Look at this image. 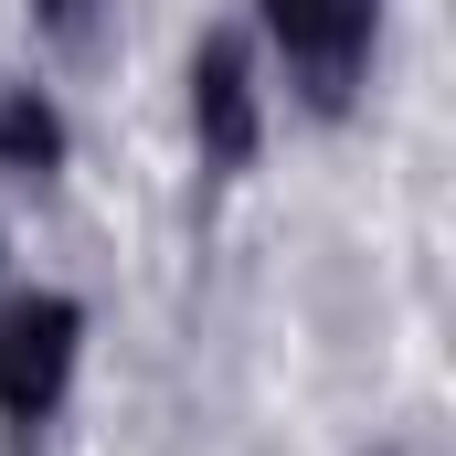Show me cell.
<instances>
[{
    "mask_svg": "<svg viewBox=\"0 0 456 456\" xmlns=\"http://www.w3.org/2000/svg\"><path fill=\"white\" fill-rule=\"evenodd\" d=\"M75 340H86V308L75 297H21L0 308V414L11 425H43L75 382Z\"/></svg>",
    "mask_w": 456,
    "mask_h": 456,
    "instance_id": "cell-1",
    "label": "cell"
},
{
    "mask_svg": "<svg viewBox=\"0 0 456 456\" xmlns=\"http://www.w3.org/2000/svg\"><path fill=\"white\" fill-rule=\"evenodd\" d=\"M191 127H202L213 159H255V138H265L255 127V64H244V43H224V32L191 53Z\"/></svg>",
    "mask_w": 456,
    "mask_h": 456,
    "instance_id": "cell-3",
    "label": "cell"
},
{
    "mask_svg": "<svg viewBox=\"0 0 456 456\" xmlns=\"http://www.w3.org/2000/svg\"><path fill=\"white\" fill-rule=\"evenodd\" d=\"M0 170H21V181L64 170V117H53V96H32V86L0 96Z\"/></svg>",
    "mask_w": 456,
    "mask_h": 456,
    "instance_id": "cell-4",
    "label": "cell"
},
{
    "mask_svg": "<svg viewBox=\"0 0 456 456\" xmlns=\"http://www.w3.org/2000/svg\"><path fill=\"white\" fill-rule=\"evenodd\" d=\"M371 11H382V0H265V32L287 43L297 86H308L319 107L350 96V75H361V53H371Z\"/></svg>",
    "mask_w": 456,
    "mask_h": 456,
    "instance_id": "cell-2",
    "label": "cell"
},
{
    "mask_svg": "<svg viewBox=\"0 0 456 456\" xmlns=\"http://www.w3.org/2000/svg\"><path fill=\"white\" fill-rule=\"evenodd\" d=\"M32 21H43L64 53H96V0H32Z\"/></svg>",
    "mask_w": 456,
    "mask_h": 456,
    "instance_id": "cell-5",
    "label": "cell"
}]
</instances>
